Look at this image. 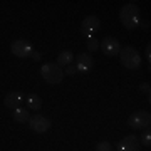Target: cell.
Returning a JSON list of instances; mask_svg holds the SVG:
<instances>
[{"mask_svg": "<svg viewBox=\"0 0 151 151\" xmlns=\"http://www.w3.org/2000/svg\"><path fill=\"white\" fill-rule=\"evenodd\" d=\"M119 19L123 22V25L129 30H134L139 25V9L134 4H126L119 12Z\"/></svg>", "mask_w": 151, "mask_h": 151, "instance_id": "obj_1", "label": "cell"}, {"mask_svg": "<svg viewBox=\"0 0 151 151\" xmlns=\"http://www.w3.org/2000/svg\"><path fill=\"white\" fill-rule=\"evenodd\" d=\"M40 76L44 77V81L47 84L57 86L64 79V70L60 69L57 64H54V62H47V64H44L40 67Z\"/></svg>", "mask_w": 151, "mask_h": 151, "instance_id": "obj_2", "label": "cell"}, {"mask_svg": "<svg viewBox=\"0 0 151 151\" xmlns=\"http://www.w3.org/2000/svg\"><path fill=\"white\" fill-rule=\"evenodd\" d=\"M119 59H121V64L124 67H128V69H138L141 64L139 52L131 45H126V47L119 50Z\"/></svg>", "mask_w": 151, "mask_h": 151, "instance_id": "obj_3", "label": "cell"}, {"mask_svg": "<svg viewBox=\"0 0 151 151\" xmlns=\"http://www.w3.org/2000/svg\"><path fill=\"white\" fill-rule=\"evenodd\" d=\"M150 123H151V114L146 113V111L133 113L128 119V126L134 128V129H146V128H150Z\"/></svg>", "mask_w": 151, "mask_h": 151, "instance_id": "obj_4", "label": "cell"}, {"mask_svg": "<svg viewBox=\"0 0 151 151\" xmlns=\"http://www.w3.org/2000/svg\"><path fill=\"white\" fill-rule=\"evenodd\" d=\"M10 50L12 54L17 55V57H20V59H25V57H30L34 52V47L32 44L25 40V39H19V40H14L10 44Z\"/></svg>", "mask_w": 151, "mask_h": 151, "instance_id": "obj_5", "label": "cell"}, {"mask_svg": "<svg viewBox=\"0 0 151 151\" xmlns=\"http://www.w3.org/2000/svg\"><path fill=\"white\" fill-rule=\"evenodd\" d=\"M99 27H101V20H99V17L89 15V17H86V19L82 20L81 32L84 34V35H87V37H92V35L99 30Z\"/></svg>", "mask_w": 151, "mask_h": 151, "instance_id": "obj_6", "label": "cell"}, {"mask_svg": "<svg viewBox=\"0 0 151 151\" xmlns=\"http://www.w3.org/2000/svg\"><path fill=\"white\" fill-rule=\"evenodd\" d=\"M139 146L141 143L134 134H128L121 138V141H118L116 148H118V151H139Z\"/></svg>", "mask_w": 151, "mask_h": 151, "instance_id": "obj_7", "label": "cell"}, {"mask_svg": "<svg viewBox=\"0 0 151 151\" xmlns=\"http://www.w3.org/2000/svg\"><path fill=\"white\" fill-rule=\"evenodd\" d=\"M29 126L35 133H45L50 128V119H47L42 114H35V116H32L29 119Z\"/></svg>", "mask_w": 151, "mask_h": 151, "instance_id": "obj_8", "label": "cell"}, {"mask_svg": "<svg viewBox=\"0 0 151 151\" xmlns=\"http://www.w3.org/2000/svg\"><path fill=\"white\" fill-rule=\"evenodd\" d=\"M99 47L103 49V52L108 57H114V55L119 54L121 50V45H119V40L114 37H106L103 42H99Z\"/></svg>", "mask_w": 151, "mask_h": 151, "instance_id": "obj_9", "label": "cell"}, {"mask_svg": "<svg viewBox=\"0 0 151 151\" xmlns=\"http://www.w3.org/2000/svg\"><path fill=\"white\" fill-rule=\"evenodd\" d=\"M25 101V96L22 94L20 91H12V92H9L5 96V99H4V104H5L9 109H17V108H20V104Z\"/></svg>", "mask_w": 151, "mask_h": 151, "instance_id": "obj_10", "label": "cell"}, {"mask_svg": "<svg viewBox=\"0 0 151 151\" xmlns=\"http://www.w3.org/2000/svg\"><path fill=\"white\" fill-rule=\"evenodd\" d=\"M76 69L79 70V72H82V74H87L92 69V57L89 52L77 55V65H76Z\"/></svg>", "mask_w": 151, "mask_h": 151, "instance_id": "obj_11", "label": "cell"}, {"mask_svg": "<svg viewBox=\"0 0 151 151\" xmlns=\"http://www.w3.org/2000/svg\"><path fill=\"white\" fill-rule=\"evenodd\" d=\"M25 103H27V109L37 111V109H40V106H42V99H40L37 94H29V96L25 97Z\"/></svg>", "mask_w": 151, "mask_h": 151, "instance_id": "obj_12", "label": "cell"}, {"mask_svg": "<svg viewBox=\"0 0 151 151\" xmlns=\"http://www.w3.org/2000/svg\"><path fill=\"white\" fill-rule=\"evenodd\" d=\"M29 119H30V114H29L27 109H24V108L14 109V121H17V123H27Z\"/></svg>", "mask_w": 151, "mask_h": 151, "instance_id": "obj_13", "label": "cell"}, {"mask_svg": "<svg viewBox=\"0 0 151 151\" xmlns=\"http://www.w3.org/2000/svg\"><path fill=\"white\" fill-rule=\"evenodd\" d=\"M72 57H74V55H72V52H70V50H64V52H60V54H59L57 62H55V64L59 65V67H62V65H65V67H67V65H69V62L72 60Z\"/></svg>", "mask_w": 151, "mask_h": 151, "instance_id": "obj_14", "label": "cell"}, {"mask_svg": "<svg viewBox=\"0 0 151 151\" xmlns=\"http://www.w3.org/2000/svg\"><path fill=\"white\" fill-rule=\"evenodd\" d=\"M143 146H146V148H150L151 146V133H150V128L148 129H145V133L141 134V141H139Z\"/></svg>", "mask_w": 151, "mask_h": 151, "instance_id": "obj_15", "label": "cell"}, {"mask_svg": "<svg viewBox=\"0 0 151 151\" xmlns=\"http://www.w3.org/2000/svg\"><path fill=\"white\" fill-rule=\"evenodd\" d=\"M99 49V40L96 37H87V50L89 52H94Z\"/></svg>", "mask_w": 151, "mask_h": 151, "instance_id": "obj_16", "label": "cell"}, {"mask_svg": "<svg viewBox=\"0 0 151 151\" xmlns=\"http://www.w3.org/2000/svg\"><path fill=\"white\" fill-rule=\"evenodd\" d=\"M96 151H113V146L109 141H101L96 145Z\"/></svg>", "mask_w": 151, "mask_h": 151, "instance_id": "obj_17", "label": "cell"}, {"mask_svg": "<svg viewBox=\"0 0 151 151\" xmlns=\"http://www.w3.org/2000/svg\"><path fill=\"white\" fill-rule=\"evenodd\" d=\"M139 89H141L143 92H146L148 96H150V92H151V87H150V84H148V82H143V84L139 86Z\"/></svg>", "mask_w": 151, "mask_h": 151, "instance_id": "obj_18", "label": "cell"}, {"mask_svg": "<svg viewBox=\"0 0 151 151\" xmlns=\"http://www.w3.org/2000/svg\"><path fill=\"white\" fill-rule=\"evenodd\" d=\"M65 72H67L69 76H74L76 72H77V69H76L74 65H67V69H65Z\"/></svg>", "mask_w": 151, "mask_h": 151, "instance_id": "obj_19", "label": "cell"}, {"mask_svg": "<svg viewBox=\"0 0 151 151\" xmlns=\"http://www.w3.org/2000/svg\"><path fill=\"white\" fill-rule=\"evenodd\" d=\"M146 57H148V62H151V44H148L146 47Z\"/></svg>", "mask_w": 151, "mask_h": 151, "instance_id": "obj_20", "label": "cell"}, {"mask_svg": "<svg viewBox=\"0 0 151 151\" xmlns=\"http://www.w3.org/2000/svg\"><path fill=\"white\" fill-rule=\"evenodd\" d=\"M32 59H34V60H40V59H42V55L39 54V52H35V50H34V52H32Z\"/></svg>", "mask_w": 151, "mask_h": 151, "instance_id": "obj_21", "label": "cell"}, {"mask_svg": "<svg viewBox=\"0 0 151 151\" xmlns=\"http://www.w3.org/2000/svg\"><path fill=\"white\" fill-rule=\"evenodd\" d=\"M141 27L148 30V27H150V22H141Z\"/></svg>", "mask_w": 151, "mask_h": 151, "instance_id": "obj_22", "label": "cell"}]
</instances>
